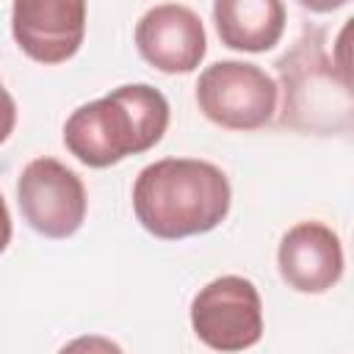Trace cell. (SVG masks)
Here are the masks:
<instances>
[{"label": "cell", "mask_w": 354, "mask_h": 354, "mask_svg": "<svg viewBox=\"0 0 354 354\" xmlns=\"http://www.w3.org/2000/svg\"><path fill=\"white\" fill-rule=\"evenodd\" d=\"M230 202L227 174L199 158H160L144 166L133 183V213L160 241L216 230L227 218Z\"/></svg>", "instance_id": "6da1fadb"}, {"label": "cell", "mask_w": 354, "mask_h": 354, "mask_svg": "<svg viewBox=\"0 0 354 354\" xmlns=\"http://www.w3.org/2000/svg\"><path fill=\"white\" fill-rule=\"evenodd\" d=\"M166 127L169 100L149 83H124L69 113L64 147L83 166L108 169L152 149Z\"/></svg>", "instance_id": "7a4b0ae2"}, {"label": "cell", "mask_w": 354, "mask_h": 354, "mask_svg": "<svg viewBox=\"0 0 354 354\" xmlns=\"http://www.w3.org/2000/svg\"><path fill=\"white\" fill-rule=\"evenodd\" d=\"M274 66L282 86L279 124L318 136L351 130V75L326 50L324 28L307 22L296 44Z\"/></svg>", "instance_id": "3957f363"}, {"label": "cell", "mask_w": 354, "mask_h": 354, "mask_svg": "<svg viewBox=\"0 0 354 354\" xmlns=\"http://www.w3.org/2000/svg\"><path fill=\"white\" fill-rule=\"evenodd\" d=\"M279 102L274 77L249 61H216L199 72L196 105L213 124L224 130L266 127Z\"/></svg>", "instance_id": "277c9868"}, {"label": "cell", "mask_w": 354, "mask_h": 354, "mask_svg": "<svg viewBox=\"0 0 354 354\" xmlns=\"http://www.w3.org/2000/svg\"><path fill=\"white\" fill-rule=\"evenodd\" d=\"M194 335L213 351L235 354L263 337V299L252 279L224 274L210 279L191 301Z\"/></svg>", "instance_id": "5b68a950"}, {"label": "cell", "mask_w": 354, "mask_h": 354, "mask_svg": "<svg viewBox=\"0 0 354 354\" xmlns=\"http://www.w3.org/2000/svg\"><path fill=\"white\" fill-rule=\"evenodd\" d=\"M17 202L30 230L50 241L75 235L86 221V185L55 158L30 160L17 180Z\"/></svg>", "instance_id": "8992f818"}, {"label": "cell", "mask_w": 354, "mask_h": 354, "mask_svg": "<svg viewBox=\"0 0 354 354\" xmlns=\"http://www.w3.org/2000/svg\"><path fill=\"white\" fill-rule=\"evenodd\" d=\"M17 47L39 64L69 61L86 36L83 0H17L11 6Z\"/></svg>", "instance_id": "52a82bcc"}, {"label": "cell", "mask_w": 354, "mask_h": 354, "mask_svg": "<svg viewBox=\"0 0 354 354\" xmlns=\"http://www.w3.org/2000/svg\"><path fill=\"white\" fill-rule=\"evenodd\" d=\"M136 47L138 55L158 72L188 75L202 64L207 36L194 8L180 3H158L136 22Z\"/></svg>", "instance_id": "ba28073f"}, {"label": "cell", "mask_w": 354, "mask_h": 354, "mask_svg": "<svg viewBox=\"0 0 354 354\" xmlns=\"http://www.w3.org/2000/svg\"><path fill=\"white\" fill-rule=\"evenodd\" d=\"M277 268L296 293H326L343 277V243L324 221H299L279 241Z\"/></svg>", "instance_id": "9c48e42d"}, {"label": "cell", "mask_w": 354, "mask_h": 354, "mask_svg": "<svg viewBox=\"0 0 354 354\" xmlns=\"http://www.w3.org/2000/svg\"><path fill=\"white\" fill-rule=\"evenodd\" d=\"M285 6L279 0H216L213 22L224 47L266 53L285 33Z\"/></svg>", "instance_id": "30bf717a"}, {"label": "cell", "mask_w": 354, "mask_h": 354, "mask_svg": "<svg viewBox=\"0 0 354 354\" xmlns=\"http://www.w3.org/2000/svg\"><path fill=\"white\" fill-rule=\"evenodd\" d=\"M58 354H124V351L119 343H113L105 335H80L66 346H61Z\"/></svg>", "instance_id": "8fae6325"}, {"label": "cell", "mask_w": 354, "mask_h": 354, "mask_svg": "<svg viewBox=\"0 0 354 354\" xmlns=\"http://www.w3.org/2000/svg\"><path fill=\"white\" fill-rule=\"evenodd\" d=\"M17 127V102L14 97L0 86V144L8 141V136Z\"/></svg>", "instance_id": "7c38bea8"}, {"label": "cell", "mask_w": 354, "mask_h": 354, "mask_svg": "<svg viewBox=\"0 0 354 354\" xmlns=\"http://www.w3.org/2000/svg\"><path fill=\"white\" fill-rule=\"evenodd\" d=\"M11 235H14V227H11V213H8V205L0 194V254L8 249L11 243Z\"/></svg>", "instance_id": "4fadbf2b"}, {"label": "cell", "mask_w": 354, "mask_h": 354, "mask_svg": "<svg viewBox=\"0 0 354 354\" xmlns=\"http://www.w3.org/2000/svg\"><path fill=\"white\" fill-rule=\"evenodd\" d=\"M0 86H3V83H0Z\"/></svg>", "instance_id": "5bb4252c"}]
</instances>
